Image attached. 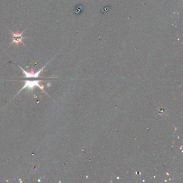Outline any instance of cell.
Instances as JSON below:
<instances>
[{
  "instance_id": "obj_2",
  "label": "cell",
  "mask_w": 183,
  "mask_h": 183,
  "mask_svg": "<svg viewBox=\"0 0 183 183\" xmlns=\"http://www.w3.org/2000/svg\"><path fill=\"white\" fill-rule=\"evenodd\" d=\"M49 62H50V61H49V62H47V63H46V65L44 66L42 68L40 69L39 70H38V71L37 72H34L33 68L31 69V72H26L24 69L22 68L20 66H19V67H20V68L22 69V70L23 71V73H24V74L25 75V76H24V77H25V78H30V77H31V78H32V77H33V78H37V77H40V74H41V73L43 70H44V69L45 68V67L49 64Z\"/></svg>"
},
{
  "instance_id": "obj_3",
  "label": "cell",
  "mask_w": 183,
  "mask_h": 183,
  "mask_svg": "<svg viewBox=\"0 0 183 183\" xmlns=\"http://www.w3.org/2000/svg\"><path fill=\"white\" fill-rule=\"evenodd\" d=\"M41 82V80H34V81H24V86H23L22 89L20 90L19 92H20L22 90L25 89L26 88H28L30 90H32L33 89L34 86H37L38 87H39L40 89L44 90V86H40V82Z\"/></svg>"
},
{
  "instance_id": "obj_1",
  "label": "cell",
  "mask_w": 183,
  "mask_h": 183,
  "mask_svg": "<svg viewBox=\"0 0 183 183\" xmlns=\"http://www.w3.org/2000/svg\"><path fill=\"white\" fill-rule=\"evenodd\" d=\"M9 31L11 32L12 34V41L11 45L14 44H16L17 46H18L20 43L24 45H25L24 43H23V39H25V38H28V37H24L23 36V33L25 32V30L22 32H20V33L19 32L18 30L16 31V32H15V33L12 32L10 30H9Z\"/></svg>"
}]
</instances>
